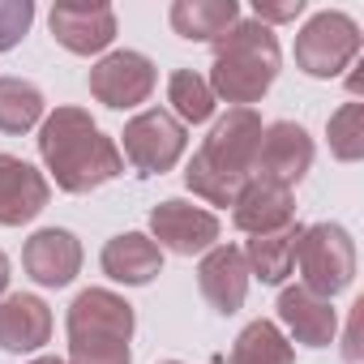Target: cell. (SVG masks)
<instances>
[{
  "instance_id": "obj_18",
  "label": "cell",
  "mask_w": 364,
  "mask_h": 364,
  "mask_svg": "<svg viewBox=\"0 0 364 364\" xmlns=\"http://www.w3.org/2000/svg\"><path fill=\"white\" fill-rule=\"evenodd\" d=\"M48 338H52V309L39 296L14 291L0 300V347L5 351L26 355V351H39Z\"/></svg>"
},
{
  "instance_id": "obj_21",
  "label": "cell",
  "mask_w": 364,
  "mask_h": 364,
  "mask_svg": "<svg viewBox=\"0 0 364 364\" xmlns=\"http://www.w3.org/2000/svg\"><path fill=\"white\" fill-rule=\"evenodd\" d=\"M223 364H296V351H291L287 334L274 321L257 317V321H249L236 334V343H232Z\"/></svg>"
},
{
  "instance_id": "obj_16",
  "label": "cell",
  "mask_w": 364,
  "mask_h": 364,
  "mask_svg": "<svg viewBox=\"0 0 364 364\" xmlns=\"http://www.w3.org/2000/svg\"><path fill=\"white\" fill-rule=\"evenodd\" d=\"M232 223L249 236H266V232H279L287 223H296V198L291 189H279L270 180H249V185L236 193L232 202Z\"/></svg>"
},
{
  "instance_id": "obj_1",
  "label": "cell",
  "mask_w": 364,
  "mask_h": 364,
  "mask_svg": "<svg viewBox=\"0 0 364 364\" xmlns=\"http://www.w3.org/2000/svg\"><path fill=\"white\" fill-rule=\"evenodd\" d=\"M39 154L56 180V189L77 198L95 193L99 185L124 171L120 146L90 120L86 107H56L39 129Z\"/></svg>"
},
{
  "instance_id": "obj_10",
  "label": "cell",
  "mask_w": 364,
  "mask_h": 364,
  "mask_svg": "<svg viewBox=\"0 0 364 364\" xmlns=\"http://www.w3.org/2000/svg\"><path fill=\"white\" fill-rule=\"evenodd\" d=\"M154 82H159V69L150 65V56L141 52H107L95 69H90V95L112 107V112H124V107H137L154 95Z\"/></svg>"
},
{
  "instance_id": "obj_15",
  "label": "cell",
  "mask_w": 364,
  "mask_h": 364,
  "mask_svg": "<svg viewBox=\"0 0 364 364\" xmlns=\"http://www.w3.org/2000/svg\"><path fill=\"white\" fill-rule=\"evenodd\" d=\"M279 321L287 326V334L304 347H330L338 334V313L326 296H313L309 287H283L279 291Z\"/></svg>"
},
{
  "instance_id": "obj_27",
  "label": "cell",
  "mask_w": 364,
  "mask_h": 364,
  "mask_svg": "<svg viewBox=\"0 0 364 364\" xmlns=\"http://www.w3.org/2000/svg\"><path fill=\"white\" fill-rule=\"evenodd\" d=\"M304 14V0H253V22H296Z\"/></svg>"
},
{
  "instance_id": "obj_14",
  "label": "cell",
  "mask_w": 364,
  "mask_h": 364,
  "mask_svg": "<svg viewBox=\"0 0 364 364\" xmlns=\"http://www.w3.org/2000/svg\"><path fill=\"white\" fill-rule=\"evenodd\" d=\"M198 287L206 296V304L223 317L240 313L245 296H249V266H245V253L236 245H215L202 266H198Z\"/></svg>"
},
{
  "instance_id": "obj_12",
  "label": "cell",
  "mask_w": 364,
  "mask_h": 364,
  "mask_svg": "<svg viewBox=\"0 0 364 364\" xmlns=\"http://www.w3.org/2000/svg\"><path fill=\"white\" fill-rule=\"evenodd\" d=\"M52 185L18 154H0V228H22L48 210Z\"/></svg>"
},
{
  "instance_id": "obj_23",
  "label": "cell",
  "mask_w": 364,
  "mask_h": 364,
  "mask_svg": "<svg viewBox=\"0 0 364 364\" xmlns=\"http://www.w3.org/2000/svg\"><path fill=\"white\" fill-rule=\"evenodd\" d=\"M167 103H171V116L180 120V124H206L210 116H215V95H210V86H206V77L202 73H193V69H176L171 77H167Z\"/></svg>"
},
{
  "instance_id": "obj_30",
  "label": "cell",
  "mask_w": 364,
  "mask_h": 364,
  "mask_svg": "<svg viewBox=\"0 0 364 364\" xmlns=\"http://www.w3.org/2000/svg\"><path fill=\"white\" fill-rule=\"evenodd\" d=\"M163 364H185V360H163Z\"/></svg>"
},
{
  "instance_id": "obj_2",
  "label": "cell",
  "mask_w": 364,
  "mask_h": 364,
  "mask_svg": "<svg viewBox=\"0 0 364 364\" xmlns=\"http://www.w3.org/2000/svg\"><path fill=\"white\" fill-rule=\"evenodd\" d=\"M262 116L253 107H228V116L215 120L210 137L193 150L185 167V185L193 198L210 206H232L236 193L253 180V159L262 141Z\"/></svg>"
},
{
  "instance_id": "obj_26",
  "label": "cell",
  "mask_w": 364,
  "mask_h": 364,
  "mask_svg": "<svg viewBox=\"0 0 364 364\" xmlns=\"http://www.w3.org/2000/svg\"><path fill=\"white\" fill-rule=\"evenodd\" d=\"M69 364H133L129 343H69Z\"/></svg>"
},
{
  "instance_id": "obj_11",
  "label": "cell",
  "mask_w": 364,
  "mask_h": 364,
  "mask_svg": "<svg viewBox=\"0 0 364 364\" xmlns=\"http://www.w3.org/2000/svg\"><path fill=\"white\" fill-rule=\"evenodd\" d=\"M52 39L73 52V56H99L112 48L116 39V9L112 5H86V0H60V5H52Z\"/></svg>"
},
{
  "instance_id": "obj_19",
  "label": "cell",
  "mask_w": 364,
  "mask_h": 364,
  "mask_svg": "<svg viewBox=\"0 0 364 364\" xmlns=\"http://www.w3.org/2000/svg\"><path fill=\"white\" fill-rule=\"evenodd\" d=\"M300 236H304L300 223H287V228H279V232L253 236V240L240 249V253H245V266H249V279H262L266 287H279V283L296 270Z\"/></svg>"
},
{
  "instance_id": "obj_28",
  "label": "cell",
  "mask_w": 364,
  "mask_h": 364,
  "mask_svg": "<svg viewBox=\"0 0 364 364\" xmlns=\"http://www.w3.org/2000/svg\"><path fill=\"white\" fill-rule=\"evenodd\" d=\"M5 287H9V257L0 253V296H5Z\"/></svg>"
},
{
  "instance_id": "obj_7",
  "label": "cell",
  "mask_w": 364,
  "mask_h": 364,
  "mask_svg": "<svg viewBox=\"0 0 364 364\" xmlns=\"http://www.w3.org/2000/svg\"><path fill=\"white\" fill-rule=\"evenodd\" d=\"M150 240L176 257H198L219 245V215L185 198H167L150 210Z\"/></svg>"
},
{
  "instance_id": "obj_24",
  "label": "cell",
  "mask_w": 364,
  "mask_h": 364,
  "mask_svg": "<svg viewBox=\"0 0 364 364\" xmlns=\"http://www.w3.org/2000/svg\"><path fill=\"white\" fill-rule=\"evenodd\" d=\"M326 137H330V154L338 163H355L364 159V103H343L330 124H326Z\"/></svg>"
},
{
  "instance_id": "obj_17",
  "label": "cell",
  "mask_w": 364,
  "mask_h": 364,
  "mask_svg": "<svg viewBox=\"0 0 364 364\" xmlns=\"http://www.w3.org/2000/svg\"><path fill=\"white\" fill-rule=\"evenodd\" d=\"M103 274L112 283H124V287H146L159 279L163 270V249L146 236V232H120L103 245V257H99Z\"/></svg>"
},
{
  "instance_id": "obj_22",
  "label": "cell",
  "mask_w": 364,
  "mask_h": 364,
  "mask_svg": "<svg viewBox=\"0 0 364 364\" xmlns=\"http://www.w3.org/2000/svg\"><path fill=\"white\" fill-rule=\"evenodd\" d=\"M43 90L26 77H0V133L22 137L43 120Z\"/></svg>"
},
{
  "instance_id": "obj_25",
  "label": "cell",
  "mask_w": 364,
  "mask_h": 364,
  "mask_svg": "<svg viewBox=\"0 0 364 364\" xmlns=\"http://www.w3.org/2000/svg\"><path fill=\"white\" fill-rule=\"evenodd\" d=\"M35 26V0H0V52H14Z\"/></svg>"
},
{
  "instance_id": "obj_8",
  "label": "cell",
  "mask_w": 364,
  "mask_h": 364,
  "mask_svg": "<svg viewBox=\"0 0 364 364\" xmlns=\"http://www.w3.org/2000/svg\"><path fill=\"white\" fill-rule=\"evenodd\" d=\"M309 167H313V137H309L304 124L274 120V124L262 129L257 159H253V176L257 180H270V185H279V189H296L309 176Z\"/></svg>"
},
{
  "instance_id": "obj_29",
  "label": "cell",
  "mask_w": 364,
  "mask_h": 364,
  "mask_svg": "<svg viewBox=\"0 0 364 364\" xmlns=\"http://www.w3.org/2000/svg\"><path fill=\"white\" fill-rule=\"evenodd\" d=\"M31 364H69V360H60V355H39V360H31Z\"/></svg>"
},
{
  "instance_id": "obj_9",
  "label": "cell",
  "mask_w": 364,
  "mask_h": 364,
  "mask_svg": "<svg viewBox=\"0 0 364 364\" xmlns=\"http://www.w3.org/2000/svg\"><path fill=\"white\" fill-rule=\"evenodd\" d=\"M69 343H129L133 338V304L107 287H86L69 304Z\"/></svg>"
},
{
  "instance_id": "obj_4",
  "label": "cell",
  "mask_w": 364,
  "mask_h": 364,
  "mask_svg": "<svg viewBox=\"0 0 364 364\" xmlns=\"http://www.w3.org/2000/svg\"><path fill=\"white\" fill-rule=\"evenodd\" d=\"M296 266H300V287H309L313 296L334 300L355 279V240H351V232L343 223L304 228L300 249H296Z\"/></svg>"
},
{
  "instance_id": "obj_5",
  "label": "cell",
  "mask_w": 364,
  "mask_h": 364,
  "mask_svg": "<svg viewBox=\"0 0 364 364\" xmlns=\"http://www.w3.org/2000/svg\"><path fill=\"white\" fill-rule=\"evenodd\" d=\"M355 56H360V26H355V18H347L338 9L313 14L296 35V69L317 82L338 77Z\"/></svg>"
},
{
  "instance_id": "obj_20",
  "label": "cell",
  "mask_w": 364,
  "mask_h": 364,
  "mask_svg": "<svg viewBox=\"0 0 364 364\" xmlns=\"http://www.w3.org/2000/svg\"><path fill=\"white\" fill-rule=\"evenodd\" d=\"M167 22L189 43H215L228 26L240 22V5L236 0H176Z\"/></svg>"
},
{
  "instance_id": "obj_6",
  "label": "cell",
  "mask_w": 364,
  "mask_h": 364,
  "mask_svg": "<svg viewBox=\"0 0 364 364\" xmlns=\"http://www.w3.org/2000/svg\"><path fill=\"white\" fill-rule=\"evenodd\" d=\"M120 141H124L120 154L129 159V167L137 176H163V171H171L180 163L189 133H185V124H180L167 107H146V112H137L124 124Z\"/></svg>"
},
{
  "instance_id": "obj_3",
  "label": "cell",
  "mask_w": 364,
  "mask_h": 364,
  "mask_svg": "<svg viewBox=\"0 0 364 364\" xmlns=\"http://www.w3.org/2000/svg\"><path fill=\"white\" fill-rule=\"evenodd\" d=\"M210 48H215V65H210V77H206L210 95L228 99L236 107L262 103V95L274 86L279 60H283L274 31L262 26V22H253V18H240Z\"/></svg>"
},
{
  "instance_id": "obj_13",
  "label": "cell",
  "mask_w": 364,
  "mask_h": 364,
  "mask_svg": "<svg viewBox=\"0 0 364 364\" xmlns=\"http://www.w3.org/2000/svg\"><path fill=\"white\" fill-rule=\"evenodd\" d=\"M22 266L39 287H69L82 270V240L69 228H43L26 240Z\"/></svg>"
}]
</instances>
